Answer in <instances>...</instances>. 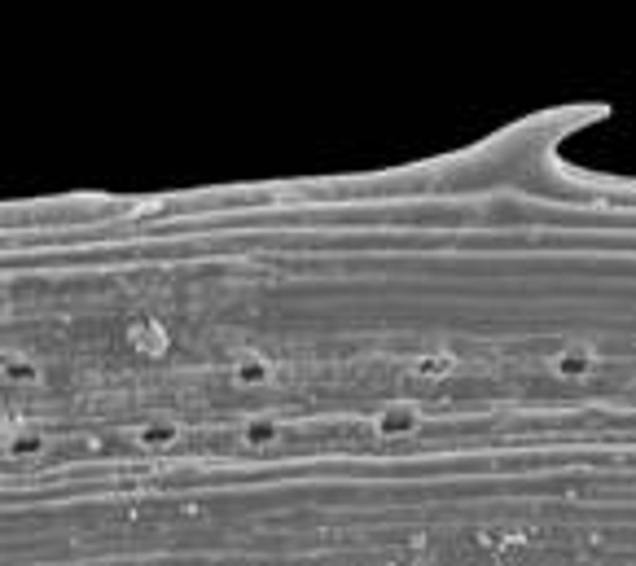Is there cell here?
Listing matches in <instances>:
<instances>
[{"mask_svg":"<svg viewBox=\"0 0 636 566\" xmlns=\"http://www.w3.org/2000/svg\"><path fill=\"white\" fill-rule=\"evenodd\" d=\"M417 426H421V409L417 404H387L378 418H373V430L382 440H409Z\"/></svg>","mask_w":636,"mask_h":566,"instance_id":"obj_1","label":"cell"},{"mask_svg":"<svg viewBox=\"0 0 636 566\" xmlns=\"http://www.w3.org/2000/svg\"><path fill=\"white\" fill-rule=\"evenodd\" d=\"M264 382H272V360L259 356V351H242L237 365H233V387L255 391V387H264Z\"/></svg>","mask_w":636,"mask_h":566,"instance_id":"obj_2","label":"cell"},{"mask_svg":"<svg viewBox=\"0 0 636 566\" xmlns=\"http://www.w3.org/2000/svg\"><path fill=\"white\" fill-rule=\"evenodd\" d=\"M592 365H597V356H592V347H584V343H570V347H562L553 360H549V369L558 373V378H584V373H592Z\"/></svg>","mask_w":636,"mask_h":566,"instance_id":"obj_3","label":"cell"},{"mask_svg":"<svg viewBox=\"0 0 636 566\" xmlns=\"http://www.w3.org/2000/svg\"><path fill=\"white\" fill-rule=\"evenodd\" d=\"M127 343L136 347L141 356H163V351H167V329H163L158 320H132Z\"/></svg>","mask_w":636,"mask_h":566,"instance_id":"obj_4","label":"cell"},{"mask_svg":"<svg viewBox=\"0 0 636 566\" xmlns=\"http://www.w3.org/2000/svg\"><path fill=\"white\" fill-rule=\"evenodd\" d=\"M457 369V356L452 351H426V356H417L413 360V373L417 378H426V382H435V378H448V373Z\"/></svg>","mask_w":636,"mask_h":566,"instance_id":"obj_5","label":"cell"},{"mask_svg":"<svg viewBox=\"0 0 636 566\" xmlns=\"http://www.w3.org/2000/svg\"><path fill=\"white\" fill-rule=\"evenodd\" d=\"M132 440L141 443V448H167V443L180 440V426L176 421H146V426L132 430Z\"/></svg>","mask_w":636,"mask_h":566,"instance_id":"obj_6","label":"cell"},{"mask_svg":"<svg viewBox=\"0 0 636 566\" xmlns=\"http://www.w3.org/2000/svg\"><path fill=\"white\" fill-rule=\"evenodd\" d=\"M277 440H281L277 418H250L242 426V443H246V448H272Z\"/></svg>","mask_w":636,"mask_h":566,"instance_id":"obj_7","label":"cell"},{"mask_svg":"<svg viewBox=\"0 0 636 566\" xmlns=\"http://www.w3.org/2000/svg\"><path fill=\"white\" fill-rule=\"evenodd\" d=\"M49 443H45V435L40 430H14L9 440H5V452L14 457V461H23V457H40Z\"/></svg>","mask_w":636,"mask_h":566,"instance_id":"obj_8","label":"cell"},{"mask_svg":"<svg viewBox=\"0 0 636 566\" xmlns=\"http://www.w3.org/2000/svg\"><path fill=\"white\" fill-rule=\"evenodd\" d=\"M5 382H9V387H35V382H40V365H31L26 356H14V360L5 365Z\"/></svg>","mask_w":636,"mask_h":566,"instance_id":"obj_9","label":"cell"}]
</instances>
